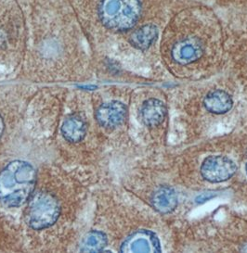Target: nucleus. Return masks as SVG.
Segmentation results:
<instances>
[{
	"label": "nucleus",
	"instance_id": "nucleus-6",
	"mask_svg": "<svg viewBox=\"0 0 247 253\" xmlns=\"http://www.w3.org/2000/svg\"><path fill=\"white\" fill-rule=\"evenodd\" d=\"M202 42L195 38H188L180 40L173 46L172 58L175 62L187 65L199 60L202 57Z\"/></svg>",
	"mask_w": 247,
	"mask_h": 253
},
{
	"label": "nucleus",
	"instance_id": "nucleus-5",
	"mask_svg": "<svg viewBox=\"0 0 247 253\" xmlns=\"http://www.w3.org/2000/svg\"><path fill=\"white\" fill-rule=\"evenodd\" d=\"M121 253H161L157 236L148 230L137 231L121 246Z\"/></svg>",
	"mask_w": 247,
	"mask_h": 253
},
{
	"label": "nucleus",
	"instance_id": "nucleus-10",
	"mask_svg": "<svg viewBox=\"0 0 247 253\" xmlns=\"http://www.w3.org/2000/svg\"><path fill=\"white\" fill-rule=\"evenodd\" d=\"M204 107L207 111L217 114L229 112L232 108L233 100L232 97L225 91L215 90L210 92L203 100Z\"/></svg>",
	"mask_w": 247,
	"mask_h": 253
},
{
	"label": "nucleus",
	"instance_id": "nucleus-7",
	"mask_svg": "<svg viewBox=\"0 0 247 253\" xmlns=\"http://www.w3.org/2000/svg\"><path fill=\"white\" fill-rule=\"evenodd\" d=\"M128 115V108L119 101L102 104L96 112L98 123L105 128H114L121 126Z\"/></svg>",
	"mask_w": 247,
	"mask_h": 253
},
{
	"label": "nucleus",
	"instance_id": "nucleus-11",
	"mask_svg": "<svg viewBox=\"0 0 247 253\" xmlns=\"http://www.w3.org/2000/svg\"><path fill=\"white\" fill-rule=\"evenodd\" d=\"M61 134L67 141L72 143L81 141L87 134L86 123L77 116L69 117L61 126Z\"/></svg>",
	"mask_w": 247,
	"mask_h": 253
},
{
	"label": "nucleus",
	"instance_id": "nucleus-13",
	"mask_svg": "<svg viewBox=\"0 0 247 253\" xmlns=\"http://www.w3.org/2000/svg\"><path fill=\"white\" fill-rule=\"evenodd\" d=\"M107 245V237L102 232L91 231L84 239L80 246L83 253H99Z\"/></svg>",
	"mask_w": 247,
	"mask_h": 253
},
{
	"label": "nucleus",
	"instance_id": "nucleus-15",
	"mask_svg": "<svg viewBox=\"0 0 247 253\" xmlns=\"http://www.w3.org/2000/svg\"></svg>",
	"mask_w": 247,
	"mask_h": 253
},
{
	"label": "nucleus",
	"instance_id": "nucleus-8",
	"mask_svg": "<svg viewBox=\"0 0 247 253\" xmlns=\"http://www.w3.org/2000/svg\"><path fill=\"white\" fill-rule=\"evenodd\" d=\"M166 112V107L161 100L150 98L143 103L141 114L147 126L155 127L165 121Z\"/></svg>",
	"mask_w": 247,
	"mask_h": 253
},
{
	"label": "nucleus",
	"instance_id": "nucleus-9",
	"mask_svg": "<svg viewBox=\"0 0 247 253\" xmlns=\"http://www.w3.org/2000/svg\"><path fill=\"white\" fill-rule=\"evenodd\" d=\"M151 204L160 213H169L178 205V196L172 187L161 186L152 194Z\"/></svg>",
	"mask_w": 247,
	"mask_h": 253
},
{
	"label": "nucleus",
	"instance_id": "nucleus-4",
	"mask_svg": "<svg viewBox=\"0 0 247 253\" xmlns=\"http://www.w3.org/2000/svg\"><path fill=\"white\" fill-rule=\"evenodd\" d=\"M236 171L237 166L234 162L221 155L206 158L201 166L202 177L212 183L224 182L232 177Z\"/></svg>",
	"mask_w": 247,
	"mask_h": 253
},
{
	"label": "nucleus",
	"instance_id": "nucleus-1",
	"mask_svg": "<svg viewBox=\"0 0 247 253\" xmlns=\"http://www.w3.org/2000/svg\"><path fill=\"white\" fill-rule=\"evenodd\" d=\"M37 184L35 168L23 161L8 164L0 172V201L7 207H19L33 196Z\"/></svg>",
	"mask_w": 247,
	"mask_h": 253
},
{
	"label": "nucleus",
	"instance_id": "nucleus-2",
	"mask_svg": "<svg viewBox=\"0 0 247 253\" xmlns=\"http://www.w3.org/2000/svg\"><path fill=\"white\" fill-rule=\"evenodd\" d=\"M142 14L139 0H102L99 7L100 22L111 30L124 32L131 29Z\"/></svg>",
	"mask_w": 247,
	"mask_h": 253
},
{
	"label": "nucleus",
	"instance_id": "nucleus-14",
	"mask_svg": "<svg viewBox=\"0 0 247 253\" xmlns=\"http://www.w3.org/2000/svg\"><path fill=\"white\" fill-rule=\"evenodd\" d=\"M4 128H5L4 121H3L1 115H0V138H1V136H2V134H3V132H4Z\"/></svg>",
	"mask_w": 247,
	"mask_h": 253
},
{
	"label": "nucleus",
	"instance_id": "nucleus-12",
	"mask_svg": "<svg viewBox=\"0 0 247 253\" xmlns=\"http://www.w3.org/2000/svg\"><path fill=\"white\" fill-rule=\"evenodd\" d=\"M157 37V28L152 24H147L139 28L131 35L130 43L136 48L145 50L152 45Z\"/></svg>",
	"mask_w": 247,
	"mask_h": 253
},
{
	"label": "nucleus",
	"instance_id": "nucleus-3",
	"mask_svg": "<svg viewBox=\"0 0 247 253\" xmlns=\"http://www.w3.org/2000/svg\"><path fill=\"white\" fill-rule=\"evenodd\" d=\"M60 213L58 200L52 194L39 191L31 197L27 220L32 228L41 230L56 223Z\"/></svg>",
	"mask_w": 247,
	"mask_h": 253
}]
</instances>
